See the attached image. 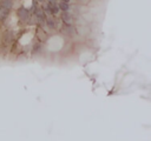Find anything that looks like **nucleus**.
<instances>
[{"label":"nucleus","instance_id":"1","mask_svg":"<svg viewBox=\"0 0 151 141\" xmlns=\"http://www.w3.org/2000/svg\"><path fill=\"white\" fill-rule=\"evenodd\" d=\"M44 8H45V11H46L47 13H53V14H57L58 11H59V7H58V5H57V1H54V2H48Z\"/></svg>","mask_w":151,"mask_h":141},{"label":"nucleus","instance_id":"3","mask_svg":"<svg viewBox=\"0 0 151 141\" xmlns=\"http://www.w3.org/2000/svg\"><path fill=\"white\" fill-rule=\"evenodd\" d=\"M34 13H35L37 22H42V21H45L46 16H45V14H44V12H42V9H41V8H39V7L34 8Z\"/></svg>","mask_w":151,"mask_h":141},{"label":"nucleus","instance_id":"4","mask_svg":"<svg viewBox=\"0 0 151 141\" xmlns=\"http://www.w3.org/2000/svg\"><path fill=\"white\" fill-rule=\"evenodd\" d=\"M63 33H65V34H67V35H72L73 33H74V28L72 27V26H70L68 24H65L64 26H63Z\"/></svg>","mask_w":151,"mask_h":141},{"label":"nucleus","instance_id":"5","mask_svg":"<svg viewBox=\"0 0 151 141\" xmlns=\"http://www.w3.org/2000/svg\"><path fill=\"white\" fill-rule=\"evenodd\" d=\"M71 14L68 13V11H66V12H63L61 13V19H63V21L65 22V24H70L71 22Z\"/></svg>","mask_w":151,"mask_h":141},{"label":"nucleus","instance_id":"10","mask_svg":"<svg viewBox=\"0 0 151 141\" xmlns=\"http://www.w3.org/2000/svg\"><path fill=\"white\" fill-rule=\"evenodd\" d=\"M61 1H64V2H70V0H61Z\"/></svg>","mask_w":151,"mask_h":141},{"label":"nucleus","instance_id":"11","mask_svg":"<svg viewBox=\"0 0 151 141\" xmlns=\"http://www.w3.org/2000/svg\"><path fill=\"white\" fill-rule=\"evenodd\" d=\"M38 1H41V2H42V1H45V0H38Z\"/></svg>","mask_w":151,"mask_h":141},{"label":"nucleus","instance_id":"6","mask_svg":"<svg viewBox=\"0 0 151 141\" xmlns=\"http://www.w3.org/2000/svg\"><path fill=\"white\" fill-rule=\"evenodd\" d=\"M8 13H9V9L0 7V21H4L6 19V16L8 15Z\"/></svg>","mask_w":151,"mask_h":141},{"label":"nucleus","instance_id":"8","mask_svg":"<svg viewBox=\"0 0 151 141\" xmlns=\"http://www.w3.org/2000/svg\"><path fill=\"white\" fill-rule=\"evenodd\" d=\"M58 7H59V9H61L63 12H66V11L70 9V5H68V2H64V1H61V2L58 5Z\"/></svg>","mask_w":151,"mask_h":141},{"label":"nucleus","instance_id":"7","mask_svg":"<svg viewBox=\"0 0 151 141\" xmlns=\"http://www.w3.org/2000/svg\"><path fill=\"white\" fill-rule=\"evenodd\" d=\"M0 5H1V7H4V8H7V9H11V7H12V5H13V2H12V0H2Z\"/></svg>","mask_w":151,"mask_h":141},{"label":"nucleus","instance_id":"9","mask_svg":"<svg viewBox=\"0 0 151 141\" xmlns=\"http://www.w3.org/2000/svg\"><path fill=\"white\" fill-rule=\"evenodd\" d=\"M45 20H46V24H47V27H48V28H51V29H54V28H55V25H54V22H53L52 19L47 18V19H45Z\"/></svg>","mask_w":151,"mask_h":141},{"label":"nucleus","instance_id":"2","mask_svg":"<svg viewBox=\"0 0 151 141\" xmlns=\"http://www.w3.org/2000/svg\"><path fill=\"white\" fill-rule=\"evenodd\" d=\"M18 15L21 19V21H24V22H27L29 20V12L26 8H24V7L18 9Z\"/></svg>","mask_w":151,"mask_h":141}]
</instances>
